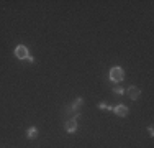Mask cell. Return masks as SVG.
Segmentation results:
<instances>
[{
	"instance_id": "obj_1",
	"label": "cell",
	"mask_w": 154,
	"mask_h": 148,
	"mask_svg": "<svg viewBox=\"0 0 154 148\" xmlns=\"http://www.w3.org/2000/svg\"><path fill=\"white\" fill-rule=\"evenodd\" d=\"M110 79H112L113 82H122V81L125 79V71H123V68L115 66V68L110 69Z\"/></svg>"
},
{
	"instance_id": "obj_2",
	"label": "cell",
	"mask_w": 154,
	"mask_h": 148,
	"mask_svg": "<svg viewBox=\"0 0 154 148\" xmlns=\"http://www.w3.org/2000/svg\"><path fill=\"white\" fill-rule=\"evenodd\" d=\"M79 117H80V114H75L72 118H67L66 120V124H64V128H66V132H69V133H74L77 130V120H79Z\"/></svg>"
},
{
	"instance_id": "obj_3",
	"label": "cell",
	"mask_w": 154,
	"mask_h": 148,
	"mask_svg": "<svg viewBox=\"0 0 154 148\" xmlns=\"http://www.w3.org/2000/svg\"><path fill=\"white\" fill-rule=\"evenodd\" d=\"M15 56L18 59H28L30 51H28V48L25 46V44H18V46L15 48Z\"/></svg>"
},
{
	"instance_id": "obj_4",
	"label": "cell",
	"mask_w": 154,
	"mask_h": 148,
	"mask_svg": "<svg viewBox=\"0 0 154 148\" xmlns=\"http://www.w3.org/2000/svg\"><path fill=\"white\" fill-rule=\"evenodd\" d=\"M82 104H84V99L82 97H79V99H75L74 102H72V105H69L67 107V112L69 114H77V110L82 107Z\"/></svg>"
},
{
	"instance_id": "obj_5",
	"label": "cell",
	"mask_w": 154,
	"mask_h": 148,
	"mask_svg": "<svg viewBox=\"0 0 154 148\" xmlns=\"http://www.w3.org/2000/svg\"><path fill=\"white\" fill-rule=\"evenodd\" d=\"M112 110H113V112H115L118 117H126V115H128V112H130V110H128V107H126V105H123V104H120V105L113 107Z\"/></svg>"
},
{
	"instance_id": "obj_6",
	"label": "cell",
	"mask_w": 154,
	"mask_h": 148,
	"mask_svg": "<svg viewBox=\"0 0 154 148\" xmlns=\"http://www.w3.org/2000/svg\"><path fill=\"white\" fill-rule=\"evenodd\" d=\"M128 95H130L131 101H136V99H139V95H141V89L136 87V86L128 87Z\"/></svg>"
},
{
	"instance_id": "obj_7",
	"label": "cell",
	"mask_w": 154,
	"mask_h": 148,
	"mask_svg": "<svg viewBox=\"0 0 154 148\" xmlns=\"http://www.w3.org/2000/svg\"><path fill=\"white\" fill-rule=\"evenodd\" d=\"M36 135H38V127H30L26 130V138L33 140V138H36Z\"/></svg>"
},
{
	"instance_id": "obj_8",
	"label": "cell",
	"mask_w": 154,
	"mask_h": 148,
	"mask_svg": "<svg viewBox=\"0 0 154 148\" xmlns=\"http://www.w3.org/2000/svg\"><path fill=\"white\" fill-rule=\"evenodd\" d=\"M98 109L100 110H112L113 107H110L108 104H105V102H102V104H98Z\"/></svg>"
},
{
	"instance_id": "obj_9",
	"label": "cell",
	"mask_w": 154,
	"mask_h": 148,
	"mask_svg": "<svg viewBox=\"0 0 154 148\" xmlns=\"http://www.w3.org/2000/svg\"><path fill=\"white\" fill-rule=\"evenodd\" d=\"M113 92H115V94H123V87H120V86H115L113 87Z\"/></svg>"
},
{
	"instance_id": "obj_10",
	"label": "cell",
	"mask_w": 154,
	"mask_h": 148,
	"mask_svg": "<svg viewBox=\"0 0 154 148\" xmlns=\"http://www.w3.org/2000/svg\"><path fill=\"white\" fill-rule=\"evenodd\" d=\"M148 133L152 137V133H154V128H152V127H149V128H148Z\"/></svg>"
}]
</instances>
